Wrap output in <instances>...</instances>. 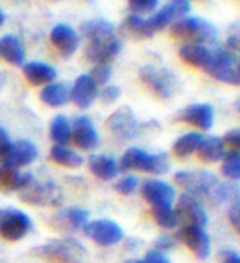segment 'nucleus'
I'll use <instances>...</instances> for the list:
<instances>
[{"instance_id": "nucleus-1", "label": "nucleus", "mask_w": 240, "mask_h": 263, "mask_svg": "<svg viewBox=\"0 0 240 263\" xmlns=\"http://www.w3.org/2000/svg\"><path fill=\"white\" fill-rule=\"evenodd\" d=\"M175 183L195 198H206L212 203H224L240 196V188L219 181L217 177L205 170H180L175 174Z\"/></svg>"}, {"instance_id": "nucleus-2", "label": "nucleus", "mask_w": 240, "mask_h": 263, "mask_svg": "<svg viewBox=\"0 0 240 263\" xmlns=\"http://www.w3.org/2000/svg\"><path fill=\"white\" fill-rule=\"evenodd\" d=\"M118 165L121 170H137L152 175H163L170 170V160L165 152L151 154L139 147H131L123 154Z\"/></svg>"}, {"instance_id": "nucleus-3", "label": "nucleus", "mask_w": 240, "mask_h": 263, "mask_svg": "<svg viewBox=\"0 0 240 263\" xmlns=\"http://www.w3.org/2000/svg\"><path fill=\"white\" fill-rule=\"evenodd\" d=\"M170 33L175 38L193 40L198 44H214L217 41V28L211 22L199 16H183L170 25Z\"/></svg>"}, {"instance_id": "nucleus-4", "label": "nucleus", "mask_w": 240, "mask_h": 263, "mask_svg": "<svg viewBox=\"0 0 240 263\" xmlns=\"http://www.w3.org/2000/svg\"><path fill=\"white\" fill-rule=\"evenodd\" d=\"M33 253L49 263H87V250L73 239L51 240L34 249Z\"/></svg>"}, {"instance_id": "nucleus-5", "label": "nucleus", "mask_w": 240, "mask_h": 263, "mask_svg": "<svg viewBox=\"0 0 240 263\" xmlns=\"http://www.w3.org/2000/svg\"><path fill=\"white\" fill-rule=\"evenodd\" d=\"M139 79L151 92L162 100L172 98L178 90V77L172 70L159 67L154 64H147L139 70Z\"/></svg>"}, {"instance_id": "nucleus-6", "label": "nucleus", "mask_w": 240, "mask_h": 263, "mask_svg": "<svg viewBox=\"0 0 240 263\" xmlns=\"http://www.w3.org/2000/svg\"><path fill=\"white\" fill-rule=\"evenodd\" d=\"M20 199L33 206H58L62 201V192L54 181L31 180L23 190H20Z\"/></svg>"}, {"instance_id": "nucleus-7", "label": "nucleus", "mask_w": 240, "mask_h": 263, "mask_svg": "<svg viewBox=\"0 0 240 263\" xmlns=\"http://www.w3.org/2000/svg\"><path fill=\"white\" fill-rule=\"evenodd\" d=\"M205 70L212 79L219 80V82L240 85V76L237 74L235 69V56L227 49L212 51V59Z\"/></svg>"}, {"instance_id": "nucleus-8", "label": "nucleus", "mask_w": 240, "mask_h": 263, "mask_svg": "<svg viewBox=\"0 0 240 263\" xmlns=\"http://www.w3.org/2000/svg\"><path fill=\"white\" fill-rule=\"evenodd\" d=\"M31 219L20 210H4L0 211V235L8 242H16L23 239L31 229Z\"/></svg>"}, {"instance_id": "nucleus-9", "label": "nucleus", "mask_w": 240, "mask_h": 263, "mask_svg": "<svg viewBox=\"0 0 240 263\" xmlns=\"http://www.w3.org/2000/svg\"><path fill=\"white\" fill-rule=\"evenodd\" d=\"M106 126L112 134L119 139H137L142 133V124L136 120L129 108H119L106 120Z\"/></svg>"}, {"instance_id": "nucleus-10", "label": "nucleus", "mask_w": 240, "mask_h": 263, "mask_svg": "<svg viewBox=\"0 0 240 263\" xmlns=\"http://www.w3.org/2000/svg\"><path fill=\"white\" fill-rule=\"evenodd\" d=\"M84 234L88 239H91L98 246H115V243L121 242L124 237V232L121 226L109 219H98L94 222H87L84 228Z\"/></svg>"}, {"instance_id": "nucleus-11", "label": "nucleus", "mask_w": 240, "mask_h": 263, "mask_svg": "<svg viewBox=\"0 0 240 263\" xmlns=\"http://www.w3.org/2000/svg\"><path fill=\"white\" fill-rule=\"evenodd\" d=\"M177 239L181 240L187 246L193 255L198 260H208L211 255V237L209 234L205 231V228L199 226H190L187 224L181 228L177 234Z\"/></svg>"}, {"instance_id": "nucleus-12", "label": "nucleus", "mask_w": 240, "mask_h": 263, "mask_svg": "<svg viewBox=\"0 0 240 263\" xmlns=\"http://www.w3.org/2000/svg\"><path fill=\"white\" fill-rule=\"evenodd\" d=\"M191 10V4L188 0H172V2L165 4L160 10H157L151 18H147L151 31L155 34L157 31L163 30L165 26L172 25L173 22L180 20V18L187 16Z\"/></svg>"}, {"instance_id": "nucleus-13", "label": "nucleus", "mask_w": 240, "mask_h": 263, "mask_svg": "<svg viewBox=\"0 0 240 263\" xmlns=\"http://www.w3.org/2000/svg\"><path fill=\"white\" fill-rule=\"evenodd\" d=\"M141 193L152 208H172L175 196H177L175 188L167 181L159 178H151L144 181Z\"/></svg>"}, {"instance_id": "nucleus-14", "label": "nucleus", "mask_w": 240, "mask_h": 263, "mask_svg": "<svg viewBox=\"0 0 240 263\" xmlns=\"http://www.w3.org/2000/svg\"><path fill=\"white\" fill-rule=\"evenodd\" d=\"M177 214L178 219H184L190 226H199V228H205L208 224V213L205 210V206L201 204L198 198L191 196L188 193H183L178 198L177 203Z\"/></svg>"}, {"instance_id": "nucleus-15", "label": "nucleus", "mask_w": 240, "mask_h": 263, "mask_svg": "<svg viewBox=\"0 0 240 263\" xmlns=\"http://www.w3.org/2000/svg\"><path fill=\"white\" fill-rule=\"evenodd\" d=\"M72 139L82 151H94L100 144L98 131L88 116H77L72 126Z\"/></svg>"}, {"instance_id": "nucleus-16", "label": "nucleus", "mask_w": 240, "mask_h": 263, "mask_svg": "<svg viewBox=\"0 0 240 263\" xmlns=\"http://www.w3.org/2000/svg\"><path fill=\"white\" fill-rule=\"evenodd\" d=\"M180 121L195 126L201 131H209L214 124V108L209 103H195L190 105L177 115Z\"/></svg>"}, {"instance_id": "nucleus-17", "label": "nucleus", "mask_w": 240, "mask_h": 263, "mask_svg": "<svg viewBox=\"0 0 240 263\" xmlns=\"http://www.w3.org/2000/svg\"><path fill=\"white\" fill-rule=\"evenodd\" d=\"M36 157H38V149H36L34 144L31 141L20 139L16 142H12L10 149L2 157V165L20 168L23 165H28L31 162H34Z\"/></svg>"}, {"instance_id": "nucleus-18", "label": "nucleus", "mask_w": 240, "mask_h": 263, "mask_svg": "<svg viewBox=\"0 0 240 263\" xmlns=\"http://www.w3.org/2000/svg\"><path fill=\"white\" fill-rule=\"evenodd\" d=\"M51 43L59 51L62 58H70L79 48L80 36L72 26L61 23L51 30Z\"/></svg>"}, {"instance_id": "nucleus-19", "label": "nucleus", "mask_w": 240, "mask_h": 263, "mask_svg": "<svg viewBox=\"0 0 240 263\" xmlns=\"http://www.w3.org/2000/svg\"><path fill=\"white\" fill-rule=\"evenodd\" d=\"M97 97H98V85L90 79V76L88 74L79 76L70 92V100L76 103V106L82 108V110H87L95 102Z\"/></svg>"}, {"instance_id": "nucleus-20", "label": "nucleus", "mask_w": 240, "mask_h": 263, "mask_svg": "<svg viewBox=\"0 0 240 263\" xmlns=\"http://www.w3.org/2000/svg\"><path fill=\"white\" fill-rule=\"evenodd\" d=\"M119 51H121V41L118 38L108 40V41H97V43H87L85 46V58L90 62H95L97 66L106 64L112 59H115Z\"/></svg>"}, {"instance_id": "nucleus-21", "label": "nucleus", "mask_w": 240, "mask_h": 263, "mask_svg": "<svg viewBox=\"0 0 240 263\" xmlns=\"http://www.w3.org/2000/svg\"><path fill=\"white\" fill-rule=\"evenodd\" d=\"M178 52L184 64L202 70L209 66V62L212 59V51L208 46H205V44H198V43H184Z\"/></svg>"}, {"instance_id": "nucleus-22", "label": "nucleus", "mask_w": 240, "mask_h": 263, "mask_svg": "<svg viewBox=\"0 0 240 263\" xmlns=\"http://www.w3.org/2000/svg\"><path fill=\"white\" fill-rule=\"evenodd\" d=\"M82 34L88 40V43H97V41H108L115 40V25L103 18H97V20H88L80 25Z\"/></svg>"}, {"instance_id": "nucleus-23", "label": "nucleus", "mask_w": 240, "mask_h": 263, "mask_svg": "<svg viewBox=\"0 0 240 263\" xmlns=\"http://www.w3.org/2000/svg\"><path fill=\"white\" fill-rule=\"evenodd\" d=\"M23 76L31 85H49L56 79L58 72L52 66L46 62H36L31 61L28 64H23Z\"/></svg>"}, {"instance_id": "nucleus-24", "label": "nucleus", "mask_w": 240, "mask_h": 263, "mask_svg": "<svg viewBox=\"0 0 240 263\" xmlns=\"http://www.w3.org/2000/svg\"><path fill=\"white\" fill-rule=\"evenodd\" d=\"M224 156H226V144L223 138H219V136L202 138V142L198 149L199 160L206 162V164H216V162L223 160Z\"/></svg>"}, {"instance_id": "nucleus-25", "label": "nucleus", "mask_w": 240, "mask_h": 263, "mask_svg": "<svg viewBox=\"0 0 240 263\" xmlns=\"http://www.w3.org/2000/svg\"><path fill=\"white\" fill-rule=\"evenodd\" d=\"M0 58L12 66H23L25 49L20 40L13 34H5L0 38Z\"/></svg>"}, {"instance_id": "nucleus-26", "label": "nucleus", "mask_w": 240, "mask_h": 263, "mask_svg": "<svg viewBox=\"0 0 240 263\" xmlns=\"http://www.w3.org/2000/svg\"><path fill=\"white\" fill-rule=\"evenodd\" d=\"M33 180L30 174H20L18 168L0 165V190L2 192H20Z\"/></svg>"}, {"instance_id": "nucleus-27", "label": "nucleus", "mask_w": 240, "mask_h": 263, "mask_svg": "<svg viewBox=\"0 0 240 263\" xmlns=\"http://www.w3.org/2000/svg\"><path fill=\"white\" fill-rule=\"evenodd\" d=\"M88 168L100 180H112L119 172L118 162L108 156H91L88 159Z\"/></svg>"}, {"instance_id": "nucleus-28", "label": "nucleus", "mask_w": 240, "mask_h": 263, "mask_svg": "<svg viewBox=\"0 0 240 263\" xmlns=\"http://www.w3.org/2000/svg\"><path fill=\"white\" fill-rule=\"evenodd\" d=\"M88 221V211L82 210V208H67L56 214L54 222L62 229H84Z\"/></svg>"}, {"instance_id": "nucleus-29", "label": "nucleus", "mask_w": 240, "mask_h": 263, "mask_svg": "<svg viewBox=\"0 0 240 263\" xmlns=\"http://www.w3.org/2000/svg\"><path fill=\"white\" fill-rule=\"evenodd\" d=\"M41 102L51 108L64 106L70 100V92L64 84H49L41 90Z\"/></svg>"}, {"instance_id": "nucleus-30", "label": "nucleus", "mask_w": 240, "mask_h": 263, "mask_svg": "<svg viewBox=\"0 0 240 263\" xmlns=\"http://www.w3.org/2000/svg\"><path fill=\"white\" fill-rule=\"evenodd\" d=\"M202 138H205V136L201 133H187V134L180 136V138L173 142L172 151L177 157L184 159V157L191 156V154L198 152L201 142H202Z\"/></svg>"}, {"instance_id": "nucleus-31", "label": "nucleus", "mask_w": 240, "mask_h": 263, "mask_svg": "<svg viewBox=\"0 0 240 263\" xmlns=\"http://www.w3.org/2000/svg\"><path fill=\"white\" fill-rule=\"evenodd\" d=\"M49 134L51 139L56 142V146H66V144H69L72 139V128L67 118L62 115L54 118L49 126Z\"/></svg>"}, {"instance_id": "nucleus-32", "label": "nucleus", "mask_w": 240, "mask_h": 263, "mask_svg": "<svg viewBox=\"0 0 240 263\" xmlns=\"http://www.w3.org/2000/svg\"><path fill=\"white\" fill-rule=\"evenodd\" d=\"M49 157L56 162V164L62 167H69V168H77L84 164V159H82V156H79L77 152L67 149L66 146H56V144L51 147Z\"/></svg>"}, {"instance_id": "nucleus-33", "label": "nucleus", "mask_w": 240, "mask_h": 263, "mask_svg": "<svg viewBox=\"0 0 240 263\" xmlns=\"http://www.w3.org/2000/svg\"><path fill=\"white\" fill-rule=\"evenodd\" d=\"M123 31L131 36H136V38H151V36H154L145 18L137 15L126 16V20L123 22Z\"/></svg>"}, {"instance_id": "nucleus-34", "label": "nucleus", "mask_w": 240, "mask_h": 263, "mask_svg": "<svg viewBox=\"0 0 240 263\" xmlns=\"http://www.w3.org/2000/svg\"><path fill=\"white\" fill-rule=\"evenodd\" d=\"M220 174L227 180L240 181V152L230 151L226 152L223 159V165H220Z\"/></svg>"}, {"instance_id": "nucleus-35", "label": "nucleus", "mask_w": 240, "mask_h": 263, "mask_svg": "<svg viewBox=\"0 0 240 263\" xmlns=\"http://www.w3.org/2000/svg\"><path fill=\"white\" fill-rule=\"evenodd\" d=\"M154 219L162 229H175L180 222L173 208H154Z\"/></svg>"}, {"instance_id": "nucleus-36", "label": "nucleus", "mask_w": 240, "mask_h": 263, "mask_svg": "<svg viewBox=\"0 0 240 263\" xmlns=\"http://www.w3.org/2000/svg\"><path fill=\"white\" fill-rule=\"evenodd\" d=\"M137 186H139V180L134 175H124L123 178H119L115 185L116 192L121 195H133L137 190Z\"/></svg>"}, {"instance_id": "nucleus-37", "label": "nucleus", "mask_w": 240, "mask_h": 263, "mask_svg": "<svg viewBox=\"0 0 240 263\" xmlns=\"http://www.w3.org/2000/svg\"><path fill=\"white\" fill-rule=\"evenodd\" d=\"M127 5L134 12V15L141 16L142 13L155 12L157 7H159V2H157V0H131Z\"/></svg>"}, {"instance_id": "nucleus-38", "label": "nucleus", "mask_w": 240, "mask_h": 263, "mask_svg": "<svg viewBox=\"0 0 240 263\" xmlns=\"http://www.w3.org/2000/svg\"><path fill=\"white\" fill-rule=\"evenodd\" d=\"M90 79L94 80L97 85H105L109 79H112V67L108 64H100L95 66L94 69L90 70Z\"/></svg>"}, {"instance_id": "nucleus-39", "label": "nucleus", "mask_w": 240, "mask_h": 263, "mask_svg": "<svg viewBox=\"0 0 240 263\" xmlns=\"http://www.w3.org/2000/svg\"><path fill=\"white\" fill-rule=\"evenodd\" d=\"M98 95L105 105H112L119 98V95H121V88L118 85H106L101 92H98Z\"/></svg>"}, {"instance_id": "nucleus-40", "label": "nucleus", "mask_w": 240, "mask_h": 263, "mask_svg": "<svg viewBox=\"0 0 240 263\" xmlns=\"http://www.w3.org/2000/svg\"><path fill=\"white\" fill-rule=\"evenodd\" d=\"M223 141H224L226 146H230V149H232V151L240 152V128L229 131L223 138Z\"/></svg>"}, {"instance_id": "nucleus-41", "label": "nucleus", "mask_w": 240, "mask_h": 263, "mask_svg": "<svg viewBox=\"0 0 240 263\" xmlns=\"http://www.w3.org/2000/svg\"><path fill=\"white\" fill-rule=\"evenodd\" d=\"M175 239L170 237V235H160V237H157L155 240V250L157 252H160V253H165V252H169L175 247Z\"/></svg>"}, {"instance_id": "nucleus-42", "label": "nucleus", "mask_w": 240, "mask_h": 263, "mask_svg": "<svg viewBox=\"0 0 240 263\" xmlns=\"http://www.w3.org/2000/svg\"><path fill=\"white\" fill-rule=\"evenodd\" d=\"M229 222L237 234H240V203H235L229 210Z\"/></svg>"}, {"instance_id": "nucleus-43", "label": "nucleus", "mask_w": 240, "mask_h": 263, "mask_svg": "<svg viewBox=\"0 0 240 263\" xmlns=\"http://www.w3.org/2000/svg\"><path fill=\"white\" fill-rule=\"evenodd\" d=\"M144 263H170V260L167 258L165 253H160L157 250H149L145 253V257L142 258Z\"/></svg>"}, {"instance_id": "nucleus-44", "label": "nucleus", "mask_w": 240, "mask_h": 263, "mask_svg": "<svg viewBox=\"0 0 240 263\" xmlns=\"http://www.w3.org/2000/svg\"><path fill=\"white\" fill-rule=\"evenodd\" d=\"M10 146H12V142H10V138H8L7 131L0 128V157L5 156L8 149H10Z\"/></svg>"}, {"instance_id": "nucleus-45", "label": "nucleus", "mask_w": 240, "mask_h": 263, "mask_svg": "<svg viewBox=\"0 0 240 263\" xmlns=\"http://www.w3.org/2000/svg\"><path fill=\"white\" fill-rule=\"evenodd\" d=\"M220 263H240V255L235 252L226 250L223 252V260H220Z\"/></svg>"}, {"instance_id": "nucleus-46", "label": "nucleus", "mask_w": 240, "mask_h": 263, "mask_svg": "<svg viewBox=\"0 0 240 263\" xmlns=\"http://www.w3.org/2000/svg\"><path fill=\"white\" fill-rule=\"evenodd\" d=\"M227 44H229V48H232L235 51H240V33L230 34L229 40H227Z\"/></svg>"}, {"instance_id": "nucleus-47", "label": "nucleus", "mask_w": 240, "mask_h": 263, "mask_svg": "<svg viewBox=\"0 0 240 263\" xmlns=\"http://www.w3.org/2000/svg\"><path fill=\"white\" fill-rule=\"evenodd\" d=\"M124 263H144V261L139 260V258H129V260H126Z\"/></svg>"}, {"instance_id": "nucleus-48", "label": "nucleus", "mask_w": 240, "mask_h": 263, "mask_svg": "<svg viewBox=\"0 0 240 263\" xmlns=\"http://www.w3.org/2000/svg\"><path fill=\"white\" fill-rule=\"evenodd\" d=\"M4 22H5V15H4V12H2V10H0V28H2Z\"/></svg>"}, {"instance_id": "nucleus-49", "label": "nucleus", "mask_w": 240, "mask_h": 263, "mask_svg": "<svg viewBox=\"0 0 240 263\" xmlns=\"http://www.w3.org/2000/svg\"><path fill=\"white\" fill-rule=\"evenodd\" d=\"M235 110H237V111L240 113V98H238L237 102H235Z\"/></svg>"}, {"instance_id": "nucleus-50", "label": "nucleus", "mask_w": 240, "mask_h": 263, "mask_svg": "<svg viewBox=\"0 0 240 263\" xmlns=\"http://www.w3.org/2000/svg\"><path fill=\"white\" fill-rule=\"evenodd\" d=\"M237 74L240 76V61L237 62Z\"/></svg>"}]
</instances>
